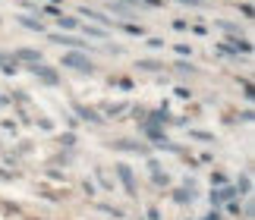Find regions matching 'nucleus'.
<instances>
[{
	"label": "nucleus",
	"mask_w": 255,
	"mask_h": 220,
	"mask_svg": "<svg viewBox=\"0 0 255 220\" xmlns=\"http://www.w3.org/2000/svg\"><path fill=\"white\" fill-rule=\"evenodd\" d=\"M114 151H135V154H151V148H148V145H142V142H132V138H117V142H114Z\"/></svg>",
	"instance_id": "6"
},
{
	"label": "nucleus",
	"mask_w": 255,
	"mask_h": 220,
	"mask_svg": "<svg viewBox=\"0 0 255 220\" xmlns=\"http://www.w3.org/2000/svg\"><path fill=\"white\" fill-rule=\"evenodd\" d=\"M13 60H16V63H25V66L44 63V57H41V51H35V47H19V51H13Z\"/></svg>",
	"instance_id": "5"
},
{
	"label": "nucleus",
	"mask_w": 255,
	"mask_h": 220,
	"mask_svg": "<svg viewBox=\"0 0 255 220\" xmlns=\"http://www.w3.org/2000/svg\"><path fill=\"white\" fill-rule=\"evenodd\" d=\"M145 6H164V0H145Z\"/></svg>",
	"instance_id": "34"
},
{
	"label": "nucleus",
	"mask_w": 255,
	"mask_h": 220,
	"mask_svg": "<svg viewBox=\"0 0 255 220\" xmlns=\"http://www.w3.org/2000/svg\"><path fill=\"white\" fill-rule=\"evenodd\" d=\"M38 13H44V16H57V19H60V16H63V6H60V3H44V6H38Z\"/></svg>",
	"instance_id": "17"
},
{
	"label": "nucleus",
	"mask_w": 255,
	"mask_h": 220,
	"mask_svg": "<svg viewBox=\"0 0 255 220\" xmlns=\"http://www.w3.org/2000/svg\"><path fill=\"white\" fill-rule=\"evenodd\" d=\"M237 9H240V13L246 16V19H252V6H249V3H243V6H237Z\"/></svg>",
	"instance_id": "30"
},
{
	"label": "nucleus",
	"mask_w": 255,
	"mask_h": 220,
	"mask_svg": "<svg viewBox=\"0 0 255 220\" xmlns=\"http://www.w3.org/2000/svg\"><path fill=\"white\" fill-rule=\"evenodd\" d=\"M233 198H237V189H233V186L211 189V205H224V202H233Z\"/></svg>",
	"instance_id": "8"
},
{
	"label": "nucleus",
	"mask_w": 255,
	"mask_h": 220,
	"mask_svg": "<svg viewBox=\"0 0 255 220\" xmlns=\"http://www.w3.org/2000/svg\"><path fill=\"white\" fill-rule=\"evenodd\" d=\"M28 73H32L38 82H44V85H60V73H57L54 66H44V63H35V66H28Z\"/></svg>",
	"instance_id": "3"
},
{
	"label": "nucleus",
	"mask_w": 255,
	"mask_h": 220,
	"mask_svg": "<svg viewBox=\"0 0 255 220\" xmlns=\"http://www.w3.org/2000/svg\"><path fill=\"white\" fill-rule=\"evenodd\" d=\"M6 63H16V60H13V54H6V51H0V69H3Z\"/></svg>",
	"instance_id": "28"
},
{
	"label": "nucleus",
	"mask_w": 255,
	"mask_h": 220,
	"mask_svg": "<svg viewBox=\"0 0 255 220\" xmlns=\"http://www.w3.org/2000/svg\"><path fill=\"white\" fill-rule=\"evenodd\" d=\"M173 69H176V73H183V76H195V73H199V69H195V66L189 63V60H176Z\"/></svg>",
	"instance_id": "16"
},
{
	"label": "nucleus",
	"mask_w": 255,
	"mask_h": 220,
	"mask_svg": "<svg viewBox=\"0 0 255 220\" xmlns=\"http://www.w3.org/2000/svg\"><path fill=\"white\" fill-rule=\"evenodd\" d=\"M173 198H176V202H192V198H195V192H189V189H176V192H173Z\"/></svg>",
	"instance_id": "20"
},
{
	"label": "nucleus",
	"mask_w": 255,
	"mask_h": 220,
	"mask_svg": "<svg viewBox=\"0 0 255 220\" xmlns=\"http://www.w3.org/2000/svg\"><path fill=\"white\" fill-rule=\"evenodd\" d=\"M180 3H183V6H192V9H202V6H208L205 0H180Z\"/></svg>",
	"instance_id": "25"
},
{
	"label": "nucleus",
	"mask_w": 255,
	"mask_h": 220,
	"mask_svg": "<svg viewBox=\"0 0 255 220\" xmlns=\"http://www.w3.org/2000/svg\"><path fill=\"white\" fill-rule=\"evenodd\" d=\"M135 66H139V69H145V73H164V63H161V60H151V57L139 60Z\"/></svg>",
	"instance_id": "14"
},
{
	"label": "nucleus",
	"mask_w": 255,
	"mask_h": 220,
	"mask_svg": "<svg viewBox=\"0 0 255 220\" xmlns=\"http://www.w3.org/2000/svg\"><path fill=\"white\" fill-rule=\"evenodd\" d=\"M60 28H79V19H73V16H60Z\"/></svg>",
	"instance_id": "23"
},
{
	"label": "nucleus",
	"mask_w": 255,
	"mask_h": 220,
	"mask_svg": "<svg viewBox=\"0 0 255 220\" xmlns=\"http://www.w3.org/2000/svg\"><path fill=\"white\" fill-rule=\"evenodd\" d=\"M82 35H88V38H95V41H107V28H101V25H85V28H79Z\"/></svg>",
	"instance_id": "15"
},
{
	"label": "nucleus",
	"mask_w": 255,
	"mask_h": 220,
	"mask_svg": "<svg viewBox=\"0 0 255 220\" xmlns=\"http://www.w3.org/2000/svg\"><path fill=\"white\" fill-rule=\"evenodd\" d=\"M148 47H164V38H148Z\"/></svg>",
	"instance_id": "33"
},
{
	"label": "nucleus",
	"mask_w": 255,
	"mask_h": 220,
	"mask_svg": "<svg viewBox=\"0 0 255 220\" xmlns=\"http://www.w3.org/2000/svg\"><path fill=\"white\" fill-rule=\"evenodd\" d=\"M114 170H117V176H120V183H123L126 192L135 195V173H132V167H129V164H123V161H117Z\"/></svg>",
	"instance_id": "4"
},
{
	"label": "nucleus",
	"mask_w": 255,
	"mask_h": 220,
	"mask_svg": "<svg viewBox=\"0 0 255 220\" xmlns=\"http://www.w3.org/2000/svg\"><path fill=\"white\" fill-rule=\"evenodd\" d=\"M19 25H25L28 32H47V25H44V19L41 16H19Z\"/></svg>",
	"instance_id": "10"
},
{
	"label": "nucleus",
	"mask_w": 255,
	"mask_h": 220,
	"mask_svg": "<svg viewBox=\"0 0 255 220\" xmlns=\"http://www.w3.org/2000/svg\"><path fill=\"white\" fill-rule=\"evenodd\" d=\"M47 41L51 44H63V47H70V51H88L92 54V47H88V41H82V38H76V35H66V32H54V35H47Z\"/></svg>",
	"instance_id": "2"
},
{
	"label": "nucleus",
	"mask_w": 255,
	"mask_h": 220,
	"mask_svg": "<svg viewBox=\"0 0 255 220\" xmlns=\"http://www.w3.org/2000/svg\"><path fill=\"white\" fill-rule=\"evenodd\" d=\"M189 135L199 138V142H214V135L211 132H202V129H189Z\"/></svg>",
	"instance_id": "21"
},
{
	"label": "nucleus",
	"mask_w": 255,
	"mask_h": 220,
	"mask_svg": "<svg viewBox=\"0 0 255 220\" xmlns=\"http://www.w3.org/2000/svg\"><path fill=\"white\" fill-rule=\"evenodd\" d=\"M79 13H82V16H88V19H95V22L101 25V28H104V25H111V16H107V13H101V9H92V6H79Z\"/></svg>",
	"instance_id": "12"
},
{
	"label": "nucleus",
	"mask_w": 255,
	"mask_h": 220,
	"mask_svg": "<svg viewBox=\"0 0 255 220\" xmlns=\"http://www.w3.org/2000/svg\"><path fill=\"white\" fill-rule=\"evenodd\" d=\"M19 6H22V9H28V13H35V16H38V3H32V0H19Z\"/></svg>",
	"instance_id": "26"
},
{
	"label": "nucleus",
	"mask_w": 255,
	"mask_h": 220,
	"mask_svg": "<svg viewBox=\"0 0 255 220\" xmlns=\"http://www.w3.org/2000/svg\"><path fill=\"white\" fill-rule=\"evenodd\" d=\"M111 85H117V88H123V92H132V88H135V82H132V79H123V76H117V79H111Z\"/></svg>",
	"instance_id": "19"
},
{
	"label": "nucleus",
	"mask_w": 255,
	"mask_h": 220,
	"mask_svg": "<svg viewBox=\"0 0 255 220\" xmlns=\"http://www.w3.org/2000/svg\"><path fill=\"white\" fill-rule=\"evenodd\" d=\"M224 186H230V179H227V173H211V189H224Z\"/></svg>",
	"instance_id": "18"
},
{
	"label": "nucleus",
	"mask_w": 255,
	"mask_h": 220,
	"mask_svg": "<svg viewBox=\"0 0 255 220\" xmlns=\"http://www.w3.org/2000/svg\"><path fill=\"white\" fill-rule=\"evenodd\" d=\"M148 170H151V183L154 186H170V173L161 170V164L154 161V157H148Z\"/></svg>",
	"instance_id": "7"
},
{
	"label": "nucleus",
	"mask_w": 255,
	"mask_h": 220,
	"mask_svg": "<svg viewBox=\"0 0 255 220\" xmlns=\"http://www.w3.org/2000/svg\"><path fill=\"white\" fill-rule=\"evenodd\" d=\"M73 110L79 113L82 119H88V123H95V126H101L104 123V116L98 113V110H92V107H85V104H73Z\"/></svg>",
	"instance_id": "9"
},
{
	"label": "nucleus",
	"mask_w": 255,
	"mask_h": 220,
	"mask_svg": "<svg viewBox=\"0 0 255 220\" xmlns=\"http://www.w3.org/2000/svg\"><path fill=\"white\" fill-rule=\"evenodd\" d=\"M104 113H111V116H120V113H126V107H123V104H104Z\"/></svg>",
	"instance_id": "22"
},
{
	"label": "nucleus",
	"mask_w": 255,
	"mask_h": 220,
	"mask_svg": "<svg viewBox=\"0 0 255 220\" xmlns=\"http://www.w3.org/2000/svg\"><path fill=\"white\" fill-rule=\"evenodd\" d=\"M117 28H123V32L132 35V38H145V25L142 22H132V19H129V22H120Z\"/></svg>",
	"instance_id": "13"
},
{
	"label": "nucleus",
	"mask_w": 255,
	"mask_h": 220,
	"mask_svg": "<svg viewBox=\"0 0 255 220\" xmlns=\"http://www.w3.org/2000/svg\"><path fill=\"white\" fill-rule=\"evenodd\" d=\"M6 104H13V101H9V98H3V95H0V107H6Z\"/></svg>",
	"instance_id": "35"
},
{
	"label": "nucleus",
	"mask_w": 255,
	"mask_h": 220,
	"mask_svg": "<svg viewBox=\"0 0 255 220\" xmlns=\"http://www.w3.org/2000/svg\"><path fill=\"white\" fill-rule=\"evenodd\" d=\"M60 63H63L66 69H76V73H85V76H92V73H95L92 57L82 54V51H70V54H63V57H60Z\"/></svg>",
	"instance_id": "1"
},
{
	"label": "nucleus",
	"mask_w": 255,
	"mask_h": 220,
	"mask_svg": "<svg viewBox=\"0 0 255 220\" xmlns=\"http://www.w3.org/2000/svg\"><path fill=\"white\" fill-rule=\"evenodd\" d=\"M0 179H6V183H9V179H16V173H9V170L0 167Z\"/></svg>",
	"instance_id": "32"
},
{
	"label": "nucleus",
	"mask_w": 255,
	"mask_h": 220,
	"mask_svg": "<svg viewBox=\"0 0 255 220\" xmlns=\"http://www.w3.org/2000/svg\"><path fill=\"white\" fill-rule=\"evenodd\" d=\"M173 32H189V22H183V19H173Z\"/></svg>",
	"instance_id": "27"
},
{
	"label": "nucleus",
	"mask_w": 255,
	"mask_h": 220,
	"mask_svg": "<svg viewBox=\"0 0 255 220\" xmlns=\"http://www.w3.org/2000/svg\"><path fill=\"white\" fill-rule=\"evenodd\" d=\"M218 51H221L224 57H240V54H237V47H233V41H230V44H221Z\"/></svg>",
	"instance_id": "24"
},
{
	"label": "nucleus",
	"mask_w": 255,
	"mask_h": 220,
	"mask_svg": "<svg viewBox=\"0 0 255 220\" xmlns=\"http://www.w3.org/2000/svg\"><path fill=\"white\" fill-rule=\"evenodd\" d=\"M227 211H230V214H240V202H237V198H233V202L227 205Z\"/></svg>",
	"instance_id": "31"
},
{
	"label": "nucleus",
	"mask_w": 255,
	"mask_h": 220,
	"mask_svg": "<svg viewBox=\"0 0 255 220\" xmlns=\"http://www.w3.org/2000/svg\"><path fill=\"white\" fill-rule=\"evenodd\" d=\"M142 135H145V138H151V142H154V145H161V142H167V132H164V129H161V126H151V123H145V126H142Z\"/></svg>",
	"instance_id": "11"
},
{
	"label": "nucleus",
	"mask_w": 255,
	"mask_h": 220,
	"mask_svg": "<svg viewBox=\"0 0 255 220\" xmlns=\"http://www.w3.org/2000/svg\"><path fill=\"white\" fill-rule=\"evenodd\" d=\"M176 54H180V57H189V54H192V47H186V44H176Z\"/></svg>",
	"instance_id": "29"
}]
</instances>
